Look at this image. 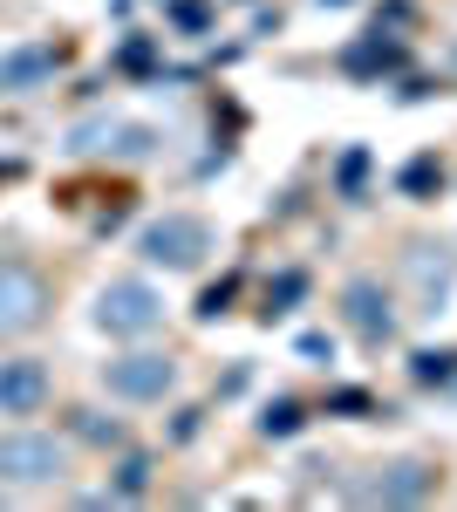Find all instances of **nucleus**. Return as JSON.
Returning <instances> with one entry per match:
<instances>
[{
  "label": "nucleus",
  "instance_id": "nucleus-1",
  "mask_svg": "<svg viewBox=\"0 0 457 512\" xmlns=\"http://www.w3.org/2000/svg\"><path fill=\"white\" fill-rule=\"evenodd\" d=\"M96 321H103L110 335H151L157 321H164V301H157L144 280H110V287L96 294Z\"/></svg>",
  "mask_w": 457,
  "mask_h": 512
},
{
  "label": "nucleus",
  "instance_id": "nucleus-8",
  "mask_svg": "<svg viewBox=\"0 0 457 512\" xmlns=\"http://www.w3.org/2000/svg\"><path fill=\"white\" fill-rule=\"evenodd\" d=\"M41 76H55V48H21L0 62V89H35Z\"/></svg>",
  "mask_w": 457,
  "mask_h": 512
},
{
  "label": "nucleus",
  "instance_id": "nucleus-6",
  "mask_svg": "<svg viewBox=\"0 0 457 512\" xmlns=\"http://www.w3.org/2000/svg\"><path fill=\"white\" fill-rule=\"evenodd\" d=\"M48 403V369L41 362H0V417H35Z\"/></svg>",
  "mask_w": 457,
  "mask_h": 512
},
{
  "label": "nucleus",
  "instance_id": "nucleus-5",
  "mask_svg": "<svg viewBox=\"0 0 457 512\" xmlns=\"http://www.w3.org/2000/svg\"><path fill=\"white\" fill-rule=\"evenodd\" d=\"M48 308V294H41V280L28 267H0V335H28Z\"/></svg>",
  "mask_w": 457,
  "mask_h": 512
},
{
  "label": "nucleus",
  "instance_id": "nucleus-12",
  "mask_svg": "<svg viewBox=\"0 0 457 512\" xmlns=\"http://www.w3.org/2000/svg\"><path fill=\"white\" fill-rule=\"evenodd\" d=\"M144 472H151V465H144V458H130V465H123V492H144Z\"/></svg>",
  "mask_w": 457,
  "mask_h": 512
},
{
  "label": "nucleus",
  "instance_id": "nucleus-10",
  "mask_svg": "<svg viewBox=\"0 0 457 512\" xmlns=\"http://www.w3.org/2000/svg\"><path fill=\"white\" fill-rule=\"evenodd\" d=\"M451 362H457V355H417V383H444Z\"/></svg>",
  "mask_w": 457,
  "mask_h": 512
},
{
  "label": "nucleus",
  "instance_id": "nucleus-7",
  "mask_svg": "<svg viewBox=\"0 0 457 512\" xmlns=\"http://www.w3.org/2000/svg\"><path fill=\"white\" fill-rule=\"evenodd\" d=\"M342 308H348V321H355V328H362L369 342H382V335L396 328V315H389V301H382L376 280H355V287L342 294Z\"/></svg>",
  "mask_w": 457,
  "mask_h": 512
},
{
  "label": "nucleus",
  "instance_id": "nucleus-11",
  "mask_svg": "<svg viewBox=\"0 0 457 512\" xmlns=\"http://www.w3.org/2000/svg\"><path fill=\"white\" fill-rule=\"evenodd\" d=\"M294 424H301V403H273V410H267V431L273 437H287Z\"/></svg>",
  "mask_w": 457,
  "mask_h": 512
},
{
  "label": "nucleus",
  "instance_id": "nucleus-9",
  "mask_svg": "<svg viewBox=\"0 0 457 512\" xmlns=\"http://www.w3.org/2000/svg\"><path fill=\"white\" fill-rule=\"evenodd\" d=\"M423 485H430V478H423V465H396V478H389V499H417Z\"/></svg>",
  "mask_w": 457,
  "mask_h": 512
},
{
  "label": "nucleus",
  "instance_id": "nucleus-4",
  "mask_svg": "<svg viewBox=\"0 0 457 512\" xmlns=\"http://www.w3.org/2000/svg\"><path fill=\"white\" fill-rule=\"evenodd\" d=\"M171 355H116L110 369H103V383H110V396H123V403H157V396L171 390Z\"/></svg>",
  "mask_w": 457,
  "mask_h": 512
},
{
  "label": "nucleus",
  "instance_id": "nucleus-3",
  "mask_svg": "<svg viewBox=\"0 0 457 512\" xmlns=\"http://www.w3.org/2000/svg\"><path fill=\"white\" fill-rule=\"evenodd\" d=\"M0 478L7 485H48V478H62V444L41 431L0 437Z\"/></svg>",
  "mask_w": 457,
  "mask_h": 512
},
{
  "label": "nucleus",
  "instance_id": "nucleus-2",
  "mask_svg": "<svg viewBox=\"0 0 457 512\" xmlns=\"http://www.w3.org/2000/svg\"><path fill=\"white\" fill-rule=\"evenodd\" d=\"M205 246H212L205 219H185V212H171V219H151V226H144V239H137V253H144L151 267H191Z\"/></svg>",
  "mask_w": 457,
  "mask_h": 512
}]
</instances>
